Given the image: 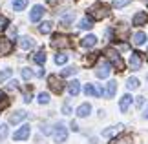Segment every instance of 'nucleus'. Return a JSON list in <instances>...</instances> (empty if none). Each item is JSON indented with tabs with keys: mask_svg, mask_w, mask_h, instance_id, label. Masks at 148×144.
<instances>
[{
	"mask_svg": "<svg viewBox=\"0 0 148 144\" xmlns=\"http://www.w3.org/2000/svg\"><path fill=\"white\" fill-rule=\"evenodd\" d=\"M88 15H90L92 20H102L110 15V8L104 5V4H93L92 8L88 9Z\"/></svg>",
	"mask_w": 148,
	"mask_h": 144,
	"instance_id": "1",
	"label": "nucleus"
},
{
	"mask_svg": "<svg viewBox=\"0 0 148 144\" xmlns=\"http://www.w3.org/2000/svg\"><path fill=\"white\" fill-rule=\"evenodd\" d=\"M106 57H108V60H110V64L115 68L117 71H123V70H124V60L121 59L119 51H115L113 48H108V49H106Z\"/></svg>",
	"mask_w": 148,
	"mask_h": 144,
	"instance_id": "2",
	"label": "nucleus"
},
{
	"mask_svg": "<svg viewBox=\"0 0 148 144\" xmlns=\"http://www.w3.org/2000/svg\"><path fill=\"white\" fill-rule=\"evenodd\" d=\"M51 135H53V141L57 144H62V142H66V139H68V128L62 122H59V124H55Z\"/></svg>",
	"mask_w": 148,
	"mask_h": 144,
	"instance_id": "3",
	"label": "nucleus"
},
{
	"mask_svg": "<svg viewBox=\"0 0 148 144\" xmlns=\"http://www.w3.org/2000/svg\"><path fill=\"white\" fill-rule=\"evenodd\" d=\"M48 86L53 93H62V91H64V82H62V78H59L57 75H49L48 77Z\"/></svg>",
	"mask_w": 148,
	"mask_h": 144,
	"instance_id": "4",
	"label": "nucleus"
},
{
	"mask_svg": "<svg viewBox=\"0 0 148 144\" xmlns=\"http://www.w3.org/2000/svg\"><path fill=\"white\" fill-rule=\"evenodd\" d=\"M51 48H70V38L66 35H53L51 38Z\"/></svg>",
	"mask_w": 148,
	"mask_h": 144,
	"instance_id": "5",
	"label": "nucleus"
},
{
	"mask_svg": "<svg viewBox=\"0 0 148 144\" xmlns=\"http://www.w3.org/2000/svg\"><path fill=\"white\" fill-rule=\"evenodd\" d=\"M29 133H31V126L29 124H24L22 128H18L13 133V141H26L27 137H29Z\"/></svg>",
	"mask_w": 148,
	"mask_h": 144,
	"instance_id": "6",
	"label": "nucleus"
},
{
	"mask_svg": "<svg viewBox=\"0 0 148 144\" xmlns=\"http://www.w3.org/2000/svg\"><path fill=\"white\" fill-rule=\"evenodd\" d=\"M110 71H112V64L110 62H102V64L97 66L95 75H97L99 78H106V77H110Z\"/></svg>",
	"mask_w": 148,
	"mask_h": 144,
	"instance_id": "7",
	"label": "nucleus"
},
{
	"mask_svg": "<svg viewBox=\"0 0 148 144\" xmlns=\"http://www.w3.org/2000/svg\"><path fill=\"white\" fill-rule=\"evenodd\" d=\"M42 15H44V5L37 4V5H33V9H31V13H29V20L31 22H38V20L42 18Z\"/></svg>",
	"mask_w": 148,
	"mask_h": 144,
	"instance_id": "8",
	"label": "nucleus"
},
{
	"mask_svg": "<svg viewBox=\"0 0 148 144\" xmlns=\"http://www.w3.org/2000/svg\"><path fill=\"white\" fill-rule=\"evenodd\" d=\"M141 55H143V53H139V51H134L132 57H130V68H132L134 71H137L139 68H141V64H143V59H141Z\"/></svg>",
	"mask_w": 148,
	"mask_h": 144,
	"instance_id": "9",
	"label": "nucleus"
},
{
	"mask_svg": "<svg viewBox=\"0 0 148 144\" xmlns=\"http://www.w3.org/2000/svg\"><path fill=\"white\" fill-rule=\"evenodd\" d=\"M132 100H134L132 95H130V93H124V95L121 97V100H119V109H121L123 113H126L128 108H130V104H132Z\"/></svg>",
	"mask_w": 148,
	"mask_h": 144,
	"instance_id": "10",
	"label": "nucleus"
},
{
	"mask_svg": "<svg viewBox=\"0 0 148 144\" xmlns=\"http://www.w3.org/2000/svg\"><path fill=\"white\" fill-rule=\"evenodd\" d=\"M11 51H13L11 38H0V55H9Z\"/></svg>",
	"mask_w": 148,
	"mask_h": 144,
	"instance_id": "11",
	"label": "nucleus"
},
{
	"mask_svg": "<svg viewBox=\"0 0 148 144\" xmlns=\"http://www.w3.org/2000/svg\"><path fill=\"white\" fill-rule=\"evenodd\" d=\"M132 22H134V26H145L148 22V15L145 13V11H137V13L134 15Z\"/></svg>",
	"mask_w": 148,
	"mask_h": 144,
	"instance_id": "12",
	"label": "nucleus"
},
{
	"mask_svg": "<svg viewBox=\"0 0 148 144\" xmlns=\"http://www.w3.org/2000/svg\"><path fill=\"white\" fill-rule=\"evenodd\" d=\"M68 93L71 97H77L81 93V82H79V80H70V82H68Z\"/></svg>",
	"mask_w": 148,
	"mask_h": 144,
	"instance_id": "13",
	"label": "nucleus"
},
{
	"mask_svg": "<svg viewBox=\"0 0 148 144\" xmlns=\"http://www.w3.org/2000/svg\"><path fill=\"white\" fill-rule=\"evenodd\" d=\"M18 46H20L24 51L33 49V46H35V40H33L31 37H20V38H18Z\"/></svg>",
	"mask_w": 148,
	"mask_h": 144,
	"instance_id": "14",
	"label": "nucleus"
},
{
	"mask_svg": "<svg viewBox=\"0 0 148 144\" xmlns=\"http://www.w3.org/2000/svg\"><path fill=\"white\" fill-rule=\"evenodd\" d=\"M132 42L135 46H143L146 42V33L145 31H135L134 35H132Z\"/></svg>",
	"mask_w": 148,
	"mask_h": 144,
	"instance_id": "15",
	"label": "nucleus"
},
{
	"mask_svg": "<svg viewBox=\"0 0 148 144\" xmlns=\"http://www.w3.org/2000/svg\"><path fill=\"white\" fill-rule=\"evenodd\" d=\"M115 91H117V82H115V80H110V82L106 84L104 97H106V99H112V97L115 95Z\"/></svg>",
	"mask_w": 148,
	"mask_h": 144,
	"instance_id": "16",
	"label": "nucleus"
},
{
	"mask_svg": "<svg viewBox=\"0 0 148 144\" xmlns=\"http://www.w3.org/2000/svg\"><path fill=\"white\" fill-rule=\"evenodd\" d=\"M90 113H92V106H90L88 104V102H84V104H81V106H79L77 108V117H88V115Z\"/></svg>",
	"mask_w": 148,
	"mask_h": 144,
	"instance_id": "17",
	"label": "nucleus"
},
{
	"mask_svg": "<svg viewBox=\"0 0 148 144\" xmlns=\"http://www.w3.org/2000/svg\"><path fill=\"white\" fill-rule=\"evenodd\" d=\"M95 44H97V37H95V35H86V37L81 40V46H82V48H93Z\"/></svg>",
	"mask_w": 148,
	"mask_h": 144,
	"instance_id": "18",
	"label": "nucleus"
},
{
	"mask_svg": "<svg viewBox=\"0 0 148 144\" xmlns=\"http://www.w3.org/2000/svg\"><path fill=\"white\" fill-rule=\"evenodd\" d=\"M26 117H27V113L20 109V111H16V113H13V115L9 117V122H11V124H18V122H22Z\"/></svg>",
	"mask_w": 148,
	"mask_h": 144,
	"instance_id": "19",
	"label": "nucleus"
},
{
	"mask_svg": "<svg viewBox=\"0 0 148 144\" xmlns=\"http://www.w3.org/2000/svg\"><path fill=\"white\" fill-rule=\"evenodd\" d=\"M33 60H35L38 66H44V64H46V53H44V49L37 51V53H35V57H33Z\"/></svg>",
	"mask_w": 148,
	"mask_h": 144,
	"instance_id": "20",
	"label": "nucleus"
},
{
	"mask_svg": "<svg viewBox=\"0 0 148 144\" xmlns=\"http://www.w3.org/2000/svg\"><path fill=\"white\" fill-rule=\"evenodd\" d=\"M73 18H75V13H73V11H70L68 15H62L60 16V26H70L73 22Z\"/></svg>",
	"mask_w": 148,
	"mask_h": 144,
	"instance_id": "21",
	"label": "nucleus"
},
{
	"mask_svg": "<svg viewBox=\"0 0 148 144\" xmlns=\"http://www.w3.org/2000/svg\"><path fill=\"white\" fill-rule=\"evenodd\" d=\"M51 29H53V24H51L49 20H46V22H42V24L38 26V31H40L42 35H48V33H51Z\"/></svg>",
	"mask_w": 148,
	"mask_h": 144,
	"instance_id": "22",
	"label": "nucleus"
},
{
	"mask_svg": "<svg viewBox=\"0 0 148 144\" xmlns=\"http://www.w3.org/2000/svg\"><path fill=\"white\" fill-rule=\"evenodd\" d=\"M121 128H123L121 124H117L115 128H108V130H104V131H102V137H106V139H112V137L115 135V133H117V131L121 130Z\"/></svg>",
	"mask_w": 148,
	"mask_h": 144,
	"instance_id": "23",
	"label": "nucleus"
},
{
	"mask_svg": "<svg viewBox=\"0 0 148 144\" xmlns=\"http://www.w3.org/2000/svg\"><path fill=\"white\" fill-rule=\"evenodd\" d=\"M79 27H81V29H92V27H93V20L88 18V16H84V18L79 22Z\"/></svg>",
	"mask_w": 148,
	"mask_h": 144,
	"instance_id": "24",
	"label": "nucleus"
},
{
	"mask_svg": "<svg viewBox=\"0 0 148 144\" xmlns=\"http://www.w3.org/2000/svg\"><path fill=\"white\" fill-rule=\"evenodd\" d=\"M112 144H132V137L130 135H121V137H117V139H113Z\"/></svg>",
	"mask_w": 148,
	"mask_h": 144,
	"instance_id": "25",
	"label": "nucleus"
},
{
	"mask_svg": "<svg viewBox=\"0 0 148 144\" xmlns=\"http://www.w3.org/2000/svg\"><path fill=\"white\" fill-rule=\"evenodd\" d=\"M126 88H128V89H137V88H139V78L130 77V78L126 80Z\"/></svg>",
	"mask_w": 148,
	"mask_h": 144,
	"instance_id": "26",
	"label": "nucleus"
},
{
	"mask_svg": "<svg viewBox=\"0 0 148 144\" xmlns=\"http://www.w3.org/2000/svg\"><path fill=\"white\" fill-rule=\"evenodd\" d=\"M75 73H77V68H75V66H68V68H64V70H62L60 77H71V75H75Z\"/></svg>",
	"mask_w": 148,
	"mask_h": 144,
	"instance_id": "27",
	"label": "nucleus"
},
{
	"mask_svg": "<svg viewBox=\"0 0 148 144\" xmlns=\"http://www.w3.org/2000/svg\"><path fill=\"white\" fill-rule=\"evenodd\" d=\"M66 62H68V55L66 53H57L55 55V64L62 66V64H66Z\"/></svg>",
	"mask_w": 148,
	"mask_h": 144,
	"instance_id": "28",
	"label": "nucleus"
},
{
	"mask_svg": "<svg viewBox=\"0 0 148 144\" xmlns=\"http://www.w3.org/2000/svg\"><path fill=\"white\" fill-rule=\"evenodd\" d=\"M26 5H27V0H15V2H13V9L15 11H22Z\"/></svg>",
	"mask_w": 148,
	"mask_h": 144,
	"instance_id": "29",
	"label": "nucleus"
},
{
	"mask_svg": "<svg viewBox=\"0 0 148 144\" xmlns=\"http://www.w3.org/2000/svg\"><path fill=\"white\" fill-rule=\"evenodd\" d=\"M11 75H13V70H9V68H5V70L0 71V82H4V80H8Z\"/></svg>",
	"mask_w": 148,
	"mask_h": 144,
	"instance_id": "30",
	"label": "nucleus"
},
{
	"mask_svg": "<svg viewBox=\"0 0 148 144\" xmlns=\"http://www.w3.org/2000/svg\"><path fill=\"white\" fill-rule=\"evenodd\" d=\"M33 75H35V73H33L29 68H22V78H24V80H31Z\"/></svg>",
	"mask_w": 148,
	"mask_h": 144,
	"instance_id": "31",
	"label": "nucleus"
},
{
	"mask_svg": "<svg viewBox=\"0 0 148 144\" xmlns=\"http://www.w3.org/2000/svg\"><path fill=\"white\" fill-rule=\"evenodd\" d=\"M84 93H86L88 97H97V93H95V88H93V84H86V86H84Z\"/></svg>",
	"mask_w": 148,
	"mask_h": 144,
	"instance_id": "32",
	"label": "nucleus"
},
{
	"mask_svg": "<svg viewBox=\"0 0 148 144\" xmlns=\"http://www.w3.org/2000/svg\"><path fill=\"white\" fill-rule=\"evenodd\" d=\"M132 0H113V8L119 9V8H124V5H128Z\"/></svg>",
	"mask_w": 148,
	"mask_h": 144,
	"instance_id": "33",
	"label": "nucleus"
},
{
	"mask_svg": "<svg viewBox=\"0 0 148 144\" xmlns=\"http://www.w3.org/2000/svg\"><path fill=\"white\" fill-rule=\"evenodd\" d=\"M8 24H9V20L5 18V16H2V15H0V33L8 29Z\"/></svg>",
	"mask_w": 148,
	"mask_h": 144,
	"instance_id": "34",
	"label": "nucleus"
},
{
	"mask_svg": "<svg viewBox=\"0 0 148 144\" xmlns=\"http://www.w3.org/2000/svg\"><path fill=\"white\" fill-rule=\"evenodd\" d=\"M38 102H40V104H48V102H49V95L44 93V91H42V93H38Z\"/></svg>",
	"mask_w": 148,
	"mask_h": 144,
	"instance_id": "35",
	"label": "nucleus"
},
{
	"mask_svg": "<svg viewBox=\"0 0 148 144\" xmlns=\"http://www.w3.org/2000/svg\"><path fill=\"white\" fill-rule=\"evenodd\" d=\"M9 106V99H8V97H0V111H2V109H5V108H8Z\"/></svg>",
	"mask_w": 148,
	"mask_h": 144,
	"instance_id": "36",
	"label": "nucleus"
},
{
	"mask_svg": "<svg viewBox=\"0 0 148 144\" xmlns=\"http://www.w3.org/2000/svg\"><path fill=\"white\" fill-rule=\"evenodd\" d=\"M8 137V126L5 124H0V141H4Z\"/></svg>",
	"mask_w": 148,
	"mask_h": 144,
	"instance_id": "37",
	"label": "nucleus"
},
{
	"mask_svg": "<svg viewBox=\"0 0 148 144\" xmlns=\"http://www.w3.org/2000/svg\"><path fill=\"white\" fill-rule=\"evenodd\" d=\"M99 59V53H90V57H86V64H93Z\"/></svg>",
	"mask_w": 148,
	"mask_h": 144,
	"instance_id": "38",
	"label": "nucleus"
},
{
	"mask_svg": "<svg viewBox=\"0 0 148 144\" xmlns=\"http://www.w3.org/2000/svg\"><path fill=\"white\" fill-rule=\"evenodd\" d=\"M135 106H137V108H143L145 106V97H135Z\"/></svg>",
	"mask_w": 148,
	"mask_h": 144,
	"instance_id": "39",
	"label": "nucleus"
},
{
	"mask_svg": "<svg viewBox=\"0 0 148 144\" xmlns=\"http://www.w3.org/2000/svg\"><path fill=\"white\" fill-rule=\"evenodd\" d=\"M16 88H18V82H16V80H9L8 89H16Z\"/></svg>",
	"mask_w": 148,
	"mask_h": 144,
	"instance_id": "40",
	"label": "nucleus"
},
{
	"mask_svg": "<svg viewBox=\"0 0 148 144\" xmlns=\"http://www.w3.org/2000/svg\"><path fill=\"white\" fill-rule=\"evenodd\" d=\"M62 113H64V115H70V113H71L70 104H64V106H62Z\"/></svg>",
	"mask_w": 148,
	"mask_h": 144,
	"instance_id": "41",
	"label": "nucleus"
},
{
	"mask_svg": "<svg viewBox=\"0 0 148 144\" xmlns=\"http://www.w3.org/2000/svg\"><path fill=\"white\" fill-rule=\"evenodd\" d=\"M9 35L11 37H16V27H11V29H9Z\"/></svg>",
	"mask_w": 148,
	"mask_h": 144,
	"instance_id": "42",
	"label": "nucleus"
},
{
	"mask_svg": "<svg viewBox=\"0 0 148 144\" xmlns=\"http://www.w3.org/2000/svg\"><path fill=\"white\" fill-rule=\"evenodd\" d=\"M24 100H26V102H31V93H26V95H24Z\"/></svg>",
	"mask_w": 148,
	"mask_h": 144,
	"instance_id": "43",
	"label": "nucleus"
},
{
	"mask_svg": "<svg viewBox=\"0 0 148 144\" xmlns=\"http://www.w3.org/2000/svg\"><path fill=\"white\" fill-rule=\"evenodd\" d=\"M71 130H73V131H79V128H77V122H75V120L71 122Z\"/></svg>",
	"mask_w": 148,
	"mask_h": 144,
	"instance_id": "44",
	"label": "nucleus"
},
{
	"mask_svg": "<svg viewBox=\"0 0 148 144\" xmlns=\"http://www.w3.org/2000/svg\"><path fill=\"white\" fill-rule=\"evenodd\" d=\"M143 119H148V106L145 108V111H143Z\"/></svg>",
	"mask_w": 148,
	"mask_h": 144,
	"instance_id": "45",
	"label": "nucleus"
},
{
	"mask_svg": "<svg viewBox=\"0 0 148 144\" xmlns=\"http://www.w3.org/2000/svg\"><path fill=\"white\" fill-rule=\"evenodd\" d=\"M37 77H44V70H38L37 71Z\"/></svg>",
	"mask_w": 148,
	"mask_h": 144,
	"instance_id": "46",
	"label": "nucleus"
},
{
	"mask_svg": "<svg viewBox=\"0 0 148 144\" xmlns=\"http://www.w3.org/2000/svg\"><path fill=\"white\" fill-rule=\"evenodd\" d=\"M57 2H59V0H48V4H49V5H55Z\"/></svg>",
	"mask_w": 148,
	"mask_h": 144,
	"instance_id": "47",
	"label": "nucleus"
},
{
	"mask_svg": "<svg viewBox=\"0 0 148 144\" xmlns=\"http://www.w3.org/2000/svg\"><path fill=\"white\" fill-rule=\"evenodd\" d=\"M0 97H4V93H2V91H0Z\"/></svg>",
	"mask_w": 148,
	"mask_h": 144,
	"instance_id": "48",
	"label": "nucleus"
},
{
	"mask_svg": "<svg viewBox=\"0 0 148 144\" xmlns=\"http://www.w3.org/2000/svg\"><path fill=\"white\" fill-rule=\"evenodd\" d=\"M146 2H148V0H146Z\"/></svg>",
	"mask_w": 148,
	"mask_h": 144,
	"instance_id": "49",
	"label": "nucleus"
}]
</instances>
